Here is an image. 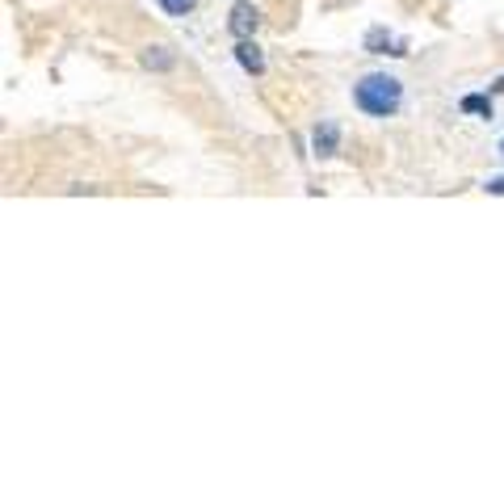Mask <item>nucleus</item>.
Wrapping results in <instances>:
<instances>
[{
	"mask_svg": "<svg viewBox=\"0 0 504 504\" xmlns=\"http://www.w3.org/2000/svg\"><path fill=\"white\" fill-rule=\"evenodd\" d=\"M353 101H358V110L370 114V118H391L399 110V101H404V84L387 72H370L353 84Z\"/></svg>",
	"mask_w": 504,
	"mask_h": 504,
	"instance_id": "f257e3e1",
	"label": "nucleus"
},
{
	"mask_svg": "<svg viewBox=\"0 0 504 504\" xmlns=\"http://www.w3.org/2000/svg\"><path fill=\"white\" fill-rule=\"evenodd\" d=\"M366 51H370V55H395V59H404V55H408V43L374 26V30L366 34Z\"/></svg>",
	"mask_w": 504,
	"mask_h": 504,
	"instance_id": "f03ea898",
	"label": "nucleus"
},
{
	"mask_svg": "<svg viewBox=\"0 0 504 504\" xmlns=\"http://www.w3.org/2000/svg\"><path fill=\"white\" fill-rule=\"evenodd\" d=\"M227 26H232L236 38H252V30L261 26V13L252 9L248 0H236V9H232V17H227Z\"/></svg>",
	"mask_w": 504,
	"mask_h": 504,
	"instance_id": "7ed1b4c3",
	"label": "nucleus"
},
{
	"mask_svg": "<svg viewBox=\"0 0 504 504\" xmlns=\"http://www.w3.org/2000/svg\"><path fill=\"white\" fill-rule=\"evenodd\" d=\"M311 147H315V156L319 160H328L341 152V126L336 122H319L315 126V135H311Z\"/></svg>",
	"mask_w": 504,
	"mask_h": 504,
	"instance_id": "20e7f679",
	"label": "nucleus"
},
{
	"mask_svg": "<svg viewBox=\"0 0 504 504\" xmlns=\"http://www.w3.org/2000/svg\"><path fill=\"white\" fill-rule=\"evenodd\" d=\"M236 59H240L244 72H252V76H261V72H265V55H261V47H256L252 38H240V43H236Z\"/></svg>",
	"mask_w": 504,
	"mask_h": 504,
	"instance_id": "39448f33",
	"label": "nucleus"
},
{
	"mask_svg": "<svg viewBox=\"0 0 504 504\" xmlns=\"http://www.w3.org/2000/svg\"><path fill=\"white\" fill-rule=\"evenodd\" d=\"M139 63H143V67H152V72H169L177 59L169 55V47H147V51L139 55Z\"/></svg>",
	"mask_w": 504,
	"mask_h": 504,
	"instance_id": "423d86ee",
	"label": "nucleus"
},
{
	"mask_svg": "<svg viewBox=\"0 0 504 504\" xmlns=\"http://www.w3.org/2000/svg\"><path fill=\"white\" fill-rule=\"evenodd\" d=\"M462 114H479V118H492V97L467 93V97H462Z\"/></svg>",
	"mask_w": 504,
	"mask_h": 504,
	"instance_id": "0eeeda50",
	"label": "nucleus"
},
{
	"mask_svg": "<svg viewBox=\"0 0 504 504\" xmlns=\"http://www.w3.org/2000/svg\"><path fill=\"white\" fill-rule=\"evenodd\" d=\"M193 4H198V0H160V9H164V13H173V17L193 13Z\"/></svg>",
	"mask_w": 504,
	"mask_h": 504,
	"instance_id": "6e6552de",
	"label": "nucleus"
},
{
	"mask_svg": "<svg viewBox=\"0 0 504 504\" xmlns=\"http://www.w3.org/2000/svg\"><path fill=\"white\" fill-rule=\"evenodd\" d=\"M484 189H488V193H496V198H504V177H492Z\"/></svg>",
	"mask_w": 504,
	"mask_h": 504,
	"instance_id": "1a4fd4ad",
	"label": "nucleus"
},
{
	"mask_svg": "<svg viewBox=\"0 0 504 504\" xmlns=\"http://www.w3.org/2000/svg\"><path fill=\"white\" fill-rule=\"evenodd\" d=\"M492 93H504V76L496 80V84H492Z\"/></svg>",
	"mask_w": 504,
	"mask_h": 504,
	"instance_id": "9d476101",
	"label": "nucleus"
},
{
	"mask_svg": "<svg viewBox=\"0 0 504 504\" xmlns=\"http://www.w3.org/2000/svg\"><path fill=\"white\" fill-rule=\"evenodd\" d=\"M500 156H504V139H500Z\"/></svg>",
	"mask_w": 504,
	"mask_h": 504,
	"instance_id": "9b49d317",
	"label": "nucleus"
}]
</instances>
